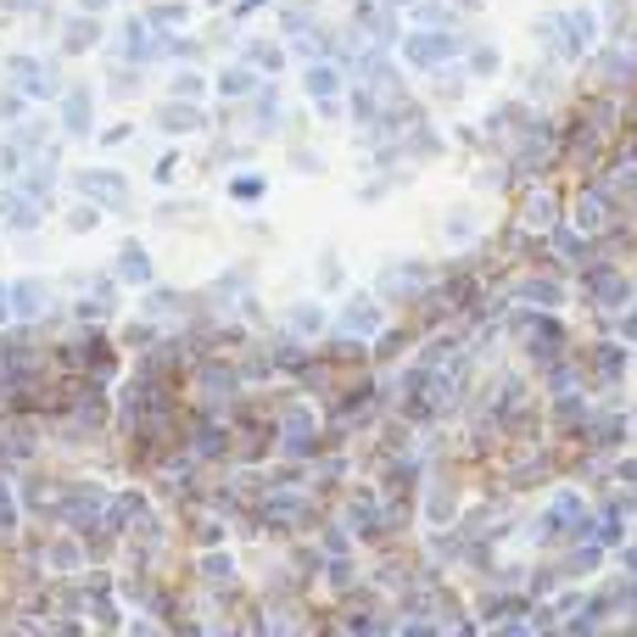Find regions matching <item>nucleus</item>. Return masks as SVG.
Listing matches in <instances>:
<instances>
[{"instance_id": "1a4fd4ad", "label": "nucleus", "mask_w": 637, "mask_h": 637, "mask_svg": "<svg viewBox=\"0 0 637 637\" xmlns=\"http://www.w3.org/2000/svg\"><path fill=\"white\" fill-rule=\"evenodd\" d=\"M470 73H481V78H487V73H498V51H492V45H481V51L470 56Z\"/></svg>"}, {"instance_id": "2eb2a0df", "label": "nucleus", "mask_w": 637, "mask_h": 637, "mask_svg": "<svg viewBox=\"0 0 637 637\" xmlns=\"http://www.w3.org/2000/svg\"><path fill=\"white\" fill-rule=\"evenodd\" d=\"M626 341H637V314H626Z\"/></svg>"}, {"instance_id": "4468645a", "label": "nucleus", "mask_w": 637, "mask_h": 637, "mask_svg": "<svg viewBox=\"0 0 637 637\" xmlns=\"http://www.w3.org/2000/svg\"><path fill=\"white\" fill-rule=\"evenodd\" d=\"M598 302H626V286H620V280H604V286H598Z\"/></svg>"}, {"instance_id": "0eeeda50", "label": "nucleus", "mask_w": 637, "mask_h": 637, "mask_svg": "<svg viewBox=\"0 0 637 637\" xmlns=\"http://www.w3.org/2000/svg\"><path fill=\"white\" fill-rule=\"evenodd\" d=\"M347 330L370 336V330H375V308H370V302H352V308H347Z\"/></svg>"}, {"instance_id": "7ed1b4c3", "label": "nucleus", "mask_w": 637, "mask_h": 637, "mask_svg": "<svg viewBox=\"0 0 637 637\" xmlns=\"http://www.w3.org/2000/svg\"><path fill=\"white\" fill-rule=\"evenodd\" d=\"M124 280H129V286H146V280H151V257H146L135 241L124 246Z\"/></svg>"}, {"instance_id": "f257e3e1", "label": "nucleus", "mask_w": 637, "mask_h": 637, "mask_svg": "<svg viewBox=\"0 0 637 637\" xmlns=\"http://www.w3.org/2000/svg\"><path fill=\"white\" fill-rule=\"evenodd\" d=\"M403 51H408L414 67H442V62L453 56V40H447V34H414Z\"/></svg>"}, {"instance_id": "dca6fc26", "label": "nucleus", "mask_w": 637, "mask_h": 637, "mask_svg": "<svg viewBox=\"0 0 637 637\" xmlns=\"http://www.w3.org/2000/svg\"><path fill=\"white\" fill-rule=\"evenodd\" d=\"M0 319H7V302H0Z\"/></svg>"}, {"instance_id": "20e7f679", "label": "nucleus", "mask_w": 637, "mask_h": 637, "mask_svg": "<svg viewBox=\"0 0 637 637\" xmlns=\"http://www.w3.org/2000/svg\"><path fill=\"white\" fill-rule=\"evenodd\" d=\"M12 308H18V314H40V308H45V286H40V280L12 286Z\"/></svg>"}, {"instance_id": "39448f33", "label": "nucleus", "mask_w": 637, "mask_h": 637, "mask_svg": "<svg viewBox=\"0 0 637 637\" xmlns=\"http://www.w3.org/2000/svg\"><path fill=\"white\" fill-rule=\"evenodd\" d=\"M263 191H268V179H263V173H241L235 185H230V197H235L241 208H246V202H263Z\"/></svg>"}, {"instance_id": "f03ea898", "label": "nucleus", "mask_w": 637, "mask_h": 637, "mask_svg": "<svg viewBox=\"0 0 637 637\" xmlns=\"http://www.w3.org/2000/svg\"><path fill=\"white\" fill-rule=\"evenodd\" d=\"M78 191H84L89 202H124V179H118V173H102V168H89V173H78Z\"/></svg>"}, {"instance_id": "423d86ee", "label": "nucleus", "mask_w": 637, "mask_h": 637, "mask_svg": "<svg viewBox=\"0 0 637 637\" xmlns=\"http://www.w3.org/2000/svg\"><path fill=\"white\" fill-rule=\"evenodd\" d=\"M62 124L73 129V135H84L89 129V96L78 89V96H67V107H62Z\"/></svg>"}, {"instance_id": "9b49d317", "label": "nucleus", "mask_w": 637, "mask_h": 637, "mask_svg": "<svg viewBox=\"0 0 637 637\" xmlns=\"http://www.w3.org/2000/svg\"><path fill=\"white\" fill-rule=\"evenodd\" d=\"M252 84V73L246 67H235V73H224V96H241V89Z\"/></svg>"}, {"instance_id": "9d476101", "label": "nucleus", "mask_w": 637, "mask_h": 637, "mask_svg": "<svg viewBox=\"0 0 637 637\" xmlns=\"http://www.w3.org/2000/svg\"><path fill=\"white\" fill-rule=\"evenodd\" d=\"M157 124H168V129H191V124H202V113H185V107H173V113H162Z\"/></svg>"}, {"instance_id": "6e6552de", "label": "nucleus", "mask_w": 637, "mask_h": 637, "mask_svg": "<svg viewBox=\"0 0 637 637\" xmlns=\"http://www.w3.org/2000/svg\"><path fill=\"white\" fill-rule=\"evenodd\" d=\"M291 330H297V336H314V330H319V308H314V302L291 308Z\"/></svg>"}, {"instance_id": "f8f14e48", "label": "nucleus", "mask_w": 637, "mask_h": 637, "mask_svg": "<svg viewBox=\"0 0 637 637\" xmlns=\"http://www.w3.org/2000/svg\"><path fill=\"white\" fill-rule=\"evenodd\" d=\"M246 56H257V67H280V51H275V45H252Z\"/></svg>"}, {"instance_id": "ddd939ff", "label": "nucleus", "mask_w": 637, "mask_h": 637, "mask_svg": "<svg viewBox=\"0 0 637 637\" xmlns=\"http://www.w3.org/2000/svg\"><path fill=\"white\" fill-rule=\"evenodd\" d=\"M308 89H314V96H330V89H336V73H308Z\"/></svg>"}]
</instances>
